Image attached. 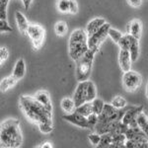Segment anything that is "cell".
Instances as JSON below:
<instances>
[{
    "label": "cell",
    "mask_w": 148,
    "mask_h": 148,
    "mask_svg": "<svg viewBox=\"0 0 148 148\" xmlns=\"http://www.w3.org/2000/svg\"><path fill=\"white\" fill-rule=\"evenodd\" d=\"M20 106L27 118L33 123H52V114L42 104L35 99L34 96H21Z\"/></svg>",
    "instance_id": "6da1fadb"
},
{
    "label": "cell",
    "mask_w": 148,
    "mask_h": 148,
    "mask_svg": "<svg viewBox=\"0 0 148 148\" xmlns=\"http://www.w3.org/2000/svg\"><path fill=\"white\" fill-rule=\"evenodd\" d=\"M1 147L17 148L22 145L23 136L20 128V121L16 119H8L0 126Z\"/></svg>",
    "instance_id": "7a4b0ae2"
},
{
    "label": "cell",
    "mask_w": 148,
    "mask_h": 148,
    "mask_svg": "<svg viewBox=\"0 0 148 148\" xmlns=\"http://www.w3.org/2000/svg\"><path fill=\"white\" fill-rule=\"evenodd\" d=\"M88 38L87 32L83 29H77L71 33L68 40V52L72 60H78L89 51Z\"/></svg>",
    "instance_id": "3957f363"
},
{
    "label": "cell",
    "mask_w": 148,
    "mask_h": 148,
    "mask_svg": "<svg viewBox=\"0 0 148 148\" xmlns=\"http://www.w3.org/2000/svg\"><path fill=\"white\" fill-rule=\"evenodd\" d=\"M96 52H94L91 49H89L83 56H81L78 60H76V79L79 82L86 81L89 79L91 69L94 60V56Z\"/></svg>",
    "instance_id": "277c9868"
},
{
    "label": "cell",
    "mask_w": 148,
    "mask_h": 148,
    "mask_svg": "<svg viewBox=\"0 0 148 148\" xmlns=\"http://www.w3.org/2000/svg\"><path fill=\"white\" fill-rule=\"evenodd\" d=\"M110 28H111V25L106 22L99 29V31H97L95 34H93L88 38V47H89V49H91L94 52L99 51L102 44L106 40V38L109 36Z\"/></svg>",
    "instance_id": "5b68a950"
},
{
    "label": "cell",
    "mask_w": 148,
    "mask_h": 148,
    "mask_svg": "<svg viewBox=\"0 0 148 148\" xmlns=\"http://www.w3.org/2000/svg\"><path fill=\"white\" fill-rule=\"evenodd\" d=\"M125 111L123 109L114 108L112 104H105L102 113L99 114L100 123H106V121H121Z\"/></svg>",
    "instance_id": "8992f818"
},
{
    "label": "cell",
    "mask_w": 148,
    "mask_h": 148,
    "mask_svg": "<svg viewBox=\"0 0 148 148\" xmlns=\"http://www.w3.org/2000/svg\"><path fill=\"white\" fill-rule=\"evenodd\" d=\"M27 34L29 36V38L31 39V40H32L34 49H40L45 42L46 30L40 25H38V24H31V25H29Z\"/></svg>",
    "instance_id": "52a82bcc"
},
{
    "label": "cell",
    "mask_w": 148,
    "mask_h": 148,
    "mask_svg": "<svg viewBox=\"0 0 148 148\" xmlns=\"http://www.w3.org/2000/svg\"><path fill=\"white\" fill-rule=\"evenodd\" d=\"M123 83L127 92H134L142 84V77L139 73L133 70H128L123 73Z\"/></svg>",
    "instance_id": "ba28073f"
},
{
    "label": "cell",
    "mask_w": 148,
    "mask_h": 148,
    "mask_svg": "<svg viewBox=\"0 0 148 148\" xmlns=\"http://www.w3.org/2000/svg\"><path fill=\"white\" fill-rule=\"evenodd\" d=\"M73 100L75 102L76 108L86 102H91L89 96V90H88V80L79 82L75 92H74Z\"/></svg>",
    "instance_id": "9c48e42d"
},
{
    "label": "cell",
    "mask_w": 148,
    "mask_h": 148,
    "mask_svg": "<svg viewBox=\"0 0 148 148\" xmlns=\"http://www.w3.org/2000/svg\"><path fill=\"white\" fill-rule=\"evenodd\" d=\"M141 112H143V106L130 107V109L125 111L123 119H121V121L123 123H125V125H127L128 126H130V127L138 126L137 118Z\"/></svg>",
    "instance_id": "30bf717a"
},
{
    "label": "cell",
    "mask_w": 148,
    "mask_h": 148,
    "mask_svg": "<svg viewBox=\"0 0 148 148\" xmlns=\"http://www.w3.org/2000/svg\"><path fill=\"white\" fill-rule=\"evenodd\" d=\"M64 121H68V123H72V125L79 126L81 128H89V125H88V120L87 116H83L80 113H78L77 111H74L71 114H66L62 116Z\"/></svg>",
    "instance_id": "8fae6325"
},
{
    "label": "cell",
    "mask_w": 148,
    "mask_h": 148,
    "mask_svg": "<svg viewBox=\"0 0 148 148\" xmlns=\"http://www.w3.org/2000/svg\"><path fill=\"white\" fill-rule=\"evenodd\" d=\"M121 121H106V123H98L96 126H95V131L99 134H104V133H109V132H114L118 128L119 125L121 123Z\"/></svg>",
    "instance_id": "7c38bea8"
},
{
    "label": "cell",
    "mask_w": 148,
    "mask_h": 148,
    "mask_svg": "<svg viewBox=\"0 0 148 148\" xmlns=\"http://www.w3.org/2000/svg\"><path fill=\"white\" fill-rule=\"evenodd\" d=\"M131 62H132V59H131L130 51H127V49H121L120 53H119V63H120V67L123 72L130 70Z\"/></svg>",
    "instance_id": "4fadbf2b"
},
{
    "label": "cell",
    "mask_w": 148,
    "mask_h": 148,
    "mask_svg": "<svg viewBox=\"0 0 148 148\" xmlns=\"http://www.w3.org/2000/svg\"><path fill=\"white\" fill-rule=\"evenodd\" d=\"M127 34H130L134 38H136L137 40H139L141 38V33H142V24L140 22V20L138 19H134L130 23L127 24Z\"/></svg>",
    "instance_id": "5bb4252c"
},
{
    "label": "cell",
    "mask_w": 148,
    "mask_h": 148,
    "mask_svg": "<svg viewBox=\"0 0 148 148\" xmlns=\"http://www.w3.org/2000/svg\"><path fill=\"white\" fill-rule=\"evenodd\" d=\"M106 23V20L104 18H95L90 21L86 26V32H87L88 36H92L93 34L99 31V29L102 27L104 24Z\"/></svg>",
    "instance_id": "9a60e30c"
},
{
    "label": "cell",
    "mask_w": 148,
    "mask_h": 148,
    "mask_svg": "<svg viewBox=\"0 0 148 148\" xmlns=\"http://www.w3.org/2000/svg\"><path fill=\"white\" fill-rule=\"evenodd\" d=\"M35 99L38 100L40 104H42L45 107L49 110L51 112H52V105H51V98H49V93L47 91H44V90H40V91H38L36 94L34 95Z\"/></svg>",
    "instance_id": "2e32d148"
},
{
    "label": "cell",
    "mask_w": 148,
    "mask_h": 148,
    "mask_svg": "<svg viewBox=\"0 0 148 148\" xmlns=\"http://www.w3.org/2000/svg\"><path fill=\"white\" fill-rule=\"evenodd\" d=\"M15 18H16V23H17L18 29L20 30V32L24 35L27 34V30L30 24L28 23V20L25 17V15L23 13H21L20 11H16Z\"/></svg>",
    "instance_id": "e0dca14e"
},
{
    "label": "cell",
    "mask_w": 148,
    "mask_h": 148,
    "mask_svg": "<svg viewBox=\"0 0 148 148\" xmlns=\"http://www.w3.org/2000/svg\"><path fill=\"white\" fill-rule=\"evenodd\" d=\"M25 73H26L25 60H24L23 58H20L15 64V67H14V70H13V72H12V75L17 80H20L25 76Z\"/></svg>",
    "instance_id": "ac0fdd59"
},
{
    "label": "cell",
    "mask_w": 148,
    "mask_h": 148,
    "mask_svg": "<svg viewBox=\"0 0 148 148\" xmlns=\"http://www.w3.org/2000/svg\"><path fill=\"white\" fill-rule=\"evenodd\" d=\"M130 56L132 59V62L137 60L138 56H139V42L136 38L130 35Z\"/></svg>",
    "instance_id": "d6986e66"
},
{
    "label": "cell",
    "mask_w": 148,
    "mask_h": 148,
    "mask_svg": "<svg viewBox=\"0 0 148 148\" xmlns=\"http://www.w3.org/2000/svg\"><path fill=\"white\" fill-rule=\"evenodd\" d=\"M60 106L65 114H71L76 110V105L73 98H63L60 102Z\"/></svg>",
    "instance_id": "ffe728a7"
},
{
    "label": "cell",
    "mask_w": 148,
    "mask_h": 148,
    "mask_svg": "<svg viewBox=\"0 0 148 148\" xmlns=\"http://www.w3.org/2000/svg\"><path fill=\"white\" fill-rule=\"evenodd\" d=\"M125 141H126V136L125 133H114L113 142H112L111 147L112 148L125 147Z\"/></svg>",
    "instance_id": "44dd1931"
},
{
    "label": "cell",
    "mask_w": 148,
    "mask_h": 148,
    "mask_svg": "<svg viewBox=\"0 0 148 148\" xmlns=\"http://www.w3.org/2000/svg\"><path fill=\"white\" fill-rule=\"evenodd\" d=\"M137 125L148 137V116L144 112H141L137 118Z\"/></svg>",
    "instance_id": "7402d4cb"
},
{
    "label": "cell",
    "mask_w": 148,
    "mask_h": 148,
    "mask_svg": "<svg viewBox=\"0 0 148 148\" xmlns=\"http://www.w3.org/2000/svg\"><path fill=\"white\" fill-rule=\"evenodd\" d=\"M17 79L14 77L13 75L8 76V77L4 78V79L1 80V83H0V88H1V91L2 92H6L9 88L13 87L14 85L17 83Z\"/></svg>",
    "instance_id": "603a6c76"
},
{
    "label": "cell",
    "mask_w": 148,
    "mask_h": 148,
    "mask_svg": "<svg viewBox=\"0 0 148 148\" xmlns=\"http://www.w3.org/2000/svg\"><path fill=\"white\" fill-rule=\"evenodd\" d=\"M101 141L98 144L97 147L100 148H109L112 146V142H113V137H114V133L109 132V133H104L101 134Z\"/></svg>",
    "instance_id": "cb8c5ba5"
},
{
    "label": "cell",
    "mask_w": 148,
    "mask_h": 148,
    "mask_svg": "<svg viewBox=\"0 0 148 148\" xmlns=\"http://www.w3.org/2000/svg\"><path fill=\"white\" fill-rule=\"evenodd\" d=\"M104 106H105L104 101H103L101 98L96 97L92 101V110H93V113L97 114L98 116H99V114L102 113L103 109H104Z\"/></svg>",
    "instance_id": "d4e9b609"
},
{
    "label": "cell",
    "mask_w": 148,
    "mask_h": 148,
    "mask_svg": "<svg viewBox=\"0 0 148 148\" xmlns=\"http://www.w3.org/2000/svg\"><path fill=\"white\" fill-rule=\"evenodd\" d=\"M75 111H77L78 113H80L81 114L85 116H88L90 114L93 113V110H92V102H86L84 104H82L81 106L77 107Z\"/></svg>",
    "instance_id": "484cf974"
},
{
    "label": "cell",
    "mask_w": 148,
    "mask_h": 148,
    "mask_svg": "<svg viewBox=\"0 0 148 148\" xmlns=\"http://www.w3.org/2000/svg\"><path fill=\"white\" fill-rule=\"evenodd\" d=\"M54 31L57 36H64L67 32V24L63 21H59L54 25Z\"/></svg>",
    "instance_id": "4316f807"
},
{
    "label": "cell",
    "mask_w": 148,
    "mask_h": 148,
    "mask_svg": "<svg viewBox=\"0 0 148 148\" xmlns=\"http://www.w3.org/2000/svg\"><path fill=\"white\" fill-rule=\"evenodd\" d=\"M119 47L121 49H127L130 51V34L123 35L120 40V42H118Z\"/></svg>",
    "instance_id": "83f0119b"
},
{
    "label": "cell",
    "mask_w": 148,
    "mask_h": 148,
    "mask_svg": "<svg viewBox=\"0 0 148 148\" xmlns=\"http://www.w3.org/2000/svg\"><path fill=\"white\" fill-rule=\"evenodd\" d=\"M112 105L116 109H123L127 105V102L123 97L121 96H116L113 99V101L111 103Z\"/></svg>",
    "instance_id": "f1b7e54d"
},
{
    "label": "cell",
    "mask_w": 148,
    "mask_h": 148,
    "mask_svg": "<svg viewBox=\"0 0 148 148\" xmlns=\"http://www.w3.org/2000/svg\"><path fill=\"white\" fill-rule=\"evenodd\" d=\"M123 34L120 32V31L116 30V29H113V28H110L109 30V37L111 38L112 40H114L116 44H118L119 42H120V40L121 39V37H123Z\"/></svg>",
    "instance_id": "f546056e"
},
{
    "label": "cell",
    "mask_w": 148,
    "mask_h": 148,
    "mask_svg": "<svg viewBox=\"0 0 148 148\" xmlns=\"http://www.w3.org/2000/svg\"><path fill=\"white\" fill-rule=\"evenodd\" d=\"M58 10L62 13L70 12V0H58Z\"/></svg>",
    "instance_id": "4dcf8cb0"
},
{
    "label": "cell",
    "mask_w": 148,
    "mask_h": 148,
    "mask_svg": "<svg viewBox=\"0 0 148 148\" xmlns=\"http://www.w3.org/2000/svg\"><path fill=\"white\" fill-rule=\"evenodd\" d=\"M87 120H88V125H89V128L94 130L96 125L99 123V116L95 113H92L87 116Z\"/></svg>",
    "instance_id": "1f68e13d"
},
{
    "label": "cell",
    "mask_w": 148,
    "mask_h": 148,
    "mask_svg": "<svg viewBox=\"0 0 148 148\" xmlns=\"http://www.w3.org/2000/svg\"><path fill=\"white\" fill-rule=\"evenodd\" d=\"M38 125H39L40 132H42V133H51L52 130H53V127H52V123H42Z\"/></svg>",
    "instance_id": "d6a6232c"
},
{
    "label": "cell",
    "mask_w": 148,
    "mask_h": 148,
    "mask_svg": "<svg viewBox=\"0 0 148 148\" xmlns=\"http://www.w3.org/2000/svg\"><path fill=\"white\" fill-rule=\"evenodd\" d=\"M0 31L1 33H10L13 31V29L7 22V19H0Z\"/></svg>",
    "instance_id": "836d02e7"
},
{
    "label": "cell",
    "mask_w": 148,
    "mask_h": 148,
    "mask_svg": "<svg viewBox=\"0 0 148 148\" xmlns=\"http://www.w3.org/2000/svg\"><path fill=\"white\" fill-rule=\"evenodd\" d=\"M101 137H102V135L97 132L91 133V134L88 135V138H89L90 142H91L93 145H95V146H98V144L101 141Z\"/></svg>",
    "instance_id": "e575fe53"
},
{
    "label": "cell",
    "mask_w": 148,
    "mask_h": 148,
    "mask_svg": "<svg viewBox=\"0 0 148 148\" xmlns=\"http://www.w3.org/2000/svg\"><path fill=\"white\" fill-rule=\"evenodd\" d=\"M9 56V51L8 49H6V47H2L1 49H0V61H1V63L3 62V61H5L7 58H8Z\"/></svg>",
    "instance_id": "d590c367"
},
{
    "label": "cell",
    "mask_w": 148,
    "mask_h": 148,
    "mask_svg": "<svg viewBox=\"0 0 148 148\" xmlns=\"http://www.w3.org/2000/svg\"><path fill=\"white\" fill-rule=\"evenodd\" d=\"M78 12V5L76 0H70V13L76 14Z\"/></svg>",
    "instance_id": "8d00e7d4"
},
{
    "label": "cell",
    "mask_w": 148,
    "mask_h": 148,
    "mask_svg": "<svg viewBox=\"0 0 148 148\" xmlns=\"http://www.w3.org/2000/svg\"><path fill=\"white\" fill-rule=\"evenodd\" d=\"M130 5L132 7H139L141 5V0H127Z\"/></svg>",
    "instance_id": "74e56055"
},
{
    "label": "cell",
    "mask_w": 148,
    "mask_h": 148,
    "mask_svg": "<svg viewBox=\"0 0 148 148\" xmlns=\"http://www.w3.org/2000/svg\"><path fill=\"white\" fill-rule=\"evenodd\" d=\"M31 3H32V0H23V4H24V7H25V9H29V7H30Z\"/></svg>",
    "instance_id": "f35d334b"
},
{
    "label": "cell",
    "mask_w": 148,
    "mask_h": 148,
    "mask_svg": "<svg viewBox=\"0 0 148 148\" xmlns=\"http://www.w3.org/2000/svg\"><path fill=\"white\" fill-rule=\"evenodd\" d=\"M40 148H52V144L51 142H45L42 143V145L40 146Z\"/></svg>",
    "instance_id": "ab89813d"
},
{
    "label": "cell",
    "mask_w": 148,
    "mask_h": 148,
    "mask_svg": "<svg viewBox=\"0 0 148 148\" xmlns=\"http://www.w3.org/2000/svg\"><path fill=\"white\" fill-rule=\"evenodd\" d=\"M146 95H147V98H148V84H147V89H146Z\"/></svg>",
    "instance_id": "60d3db41"
}]
</instances>
